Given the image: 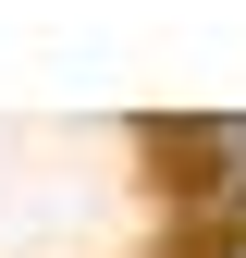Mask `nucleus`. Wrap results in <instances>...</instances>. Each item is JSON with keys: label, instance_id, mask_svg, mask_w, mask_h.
I'll use <instances>...</instances> for the list:
<instances>
[{"label": "nucleus", "instance_id": "obj_1", "mask_svg": "<svg viewBox=\"0 0 246 258\" xmlns=\"http://www.w3.org/2000/svg\"><path fill=\"white\" fill-rule=\"evenodd\" d=\"M222 258H246V246H222Z\"/></svg>", "mask_w": 246, "mask_h": 258}]
</instances>
